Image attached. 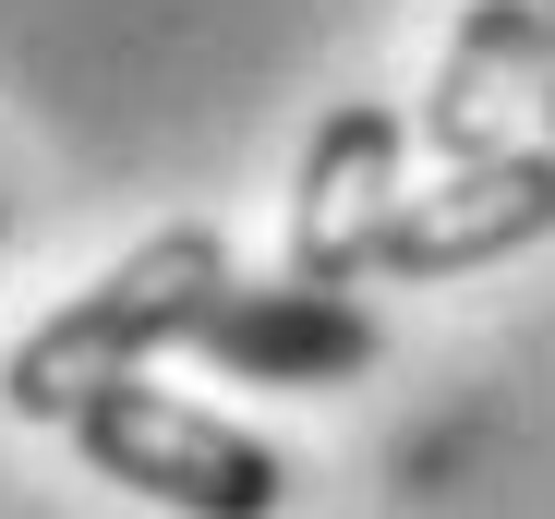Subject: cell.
<instances>
[{
  "label": "cell",
  "mask_w": 555,
  "mask_h": 519,
  "mask_svg": "<svg viewBox=\"0 0 555 519\" xmlns=\"http://www.w3.org/2000/svg\"><path fill=\"white\" fill-rule=\"evenodd\" d=\"M555 230V145H507V157H459L447 182H411L387 242H375V278H472L507 267Z\"/></svg>",
  "instance_id": "obj_3"
},
{
  "label": "cell",
  "mask_w": 555,
  "mask_h": 519,
  "mask_svg": "<svg viewBox=\"0 0 555 519\" xmlns=\"http://www.w3.org/2000/svg\"><path fill=\"white\" fill-rule=\"evenodd\" d=\"M194 351H206L218 375H254V387H350L387 338H375V314H362L350 290L230 278V290L194 314Z\"/></svg>",
  "instance_id": "obj_6"
},
{
  "label": "cell",
  "mask_w": 555,
  "mask_h": 519,
  "mask_svg": "<svg viewBox=\"0 0 555 519\" xmlns=\"http://www.w3.org/2000/svg\"><path fill=\"white\" fill-rule=\"evenodd\" d=\"M218 290H230V242H218L206 218H181V230L133 242L85 302H61V314L25 338V351L0 363V399H13L25 423H73L98 387L145 375L169 338H194V314H206Z\"/></svg>",
  "instance_id": "obj_1"
},
{
  "label": "cell",
  "mask_w": 555,
  "mask_h": 519,
  "mask_svg": "<svg viewBox=\"0 0 555 519\" xmlns=\"http://www.w3.org/2000/svg\"><path fill=\"white\" fill-rule=\"evenodd\" d=\"M543 61H555V13H543V0H472L459 37H447V61H435V98H423L435 157L459 169V157L531 145V121H543Z\"/></svg>",
  "instance_id": "obj_5"
},
{
  "label": "cell",
  "mask_w": 555,
  "mask_h": 519,
  "mask_svg": "<svg viewBox=\"0 0 555 519\" xmlns=\"http://www.w3.org/2000/svg\"><path fill=\"white\" fill-rule=\"evenodd\" d=\"M61 436L85 447V471H109V483H133V495H157L181 519H278V495H291V459H278L266 436H242V423L169 399L145 375L98 387Z\"/></svg>",
  "instance_id": "obj_2"
},
{
  "label": "cell",
  "mask_w": 555,
  "mask_h": 519,
  "mask_svg": "<svg viewBox=\"0 0 555 519\" xmlns=\"http://www.w3.org/2000/svg\"><path fill=\"white\" fill-rule=\"evenodd\" d=\"M399 194H411V182H399V109H375V98L326 109L302 182H291V278H302V290L375 278V242H387Z\"/></svg>",
  "instance_id": "obj_4"
},
{
  "label": "cell",
  "mask_w": 555,
  "mask_h": 519,
  "mask_svg": "<svg viewBox=\"0 0 555 519\" xmlns=\"http://www.w3.org/2000/svg\"><path fill=\"white\" fill-rule=\"evenodd\" d=\"M543 13H555V0H543ZM543 133H555V61H543Z\"/></svg>",
  "instance_id": "obj_7"
}]
</instances>
